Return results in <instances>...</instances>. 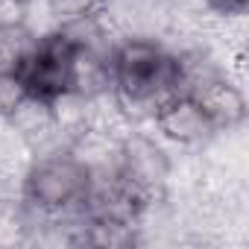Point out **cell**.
Here are the masks:
<instances>
[{
	"instance_id": "2",
	"label": "cell",
	"mask_w": 249,
	"mask_h": 249,
	"mask_svg": "<svg viewBox=\"0 0 249 249\" xmlns=\"http://www.w3.org/2000/svg\"><path fill=\"white\" fill-rule=\"evenodd\" d=\"M91 194V173L71 147L33 153L21 170V199L47 217L79 211Z\"/></svg>"
},
{
	"instance_id": "11",
	"label": "cell",
	"mask_w": 249,
	"mask_h": 249,
	"mask_svg": "<svg viewBox=\"0 0 249 249\" xmlns=\"http://www.w3.org/2000/svg\"><path fill=\"white\" fill-rule=\"evenodd\" d=\"M24 97L27 94H24L15 71H0V117H6Z\"/></svg>"
},
{
	"instance_id": "10",
	"label": "cell",
	"mask_w": 249,
	"mask_h": 249,
	"mask_svg": "<svg viewBox=\"0 0 249 249\" xmlns=\"http://www.w3.org/2000/svg\"><path fill=\"white\" fill-rule=\"evenodd\" d=\"M214 21H243L249 0H199Z\"/></svg>"
},
{
	"instance_id": "8",
	"label": "cell",
	"mask_w": 249,
	"mask_h": 249,
	"mask_svg": "<svg viewBox=\"0 0 249 249\" xmlns=\"http://www.w3.org/2000/svg\"><path fill=\"white\" fill-rule=\"evenodd\" d=\"M36 36L27 24H0V71H12Z\"/></svg>"
},
{
	"instance_id": "6",
	"label": "cell",
	"mask_w": 249,
	"mask_h": 249,
	"mask_svg": "<svg viewBox=\"0 0 249 249\" xmlns=\"http://www.w3.org/2000/svg\"><path fill=\"white\" fill-rule=\"evenodd\" d=\"M150 129L164 144L191 150V153H199L202 147H208V141L220 132L214 126V120L208 117V111L194 97H185V94L173 97L159 108V114L150 120Z\"/></svg>"
},
{
	"instance_id": "7",
	"label": "cell",
	"mask_w": 249,
	"mask_h": 249,
	"mask_svg": "<svg viewBox=\"0 0 249 249\" xmlns=\"http://www.w3.org/2000/svg\"><path fill=\"white\" fill-rule=\"evenodd\" d=\"M191 97L208 111V117L214 120L217 129L243 126V120H246V97H243V88L237 85V76H231V73L217 76V79H211L205 88H199Z\"/></svg>"
},
{
	"instance_id": "9",
	"label": "cell",
	"mask_w": 249,
	"mask_h": 249,
	"mask_svg": "<svg viewBox=\"0 0 249 249\" xmlns=\"http://www.w3.org/2000/svg\"><path fill=\"white\" fill-rule=\"evenodd\" d=\"M97 9H100V0H47V12H50L53 27L71 24V21L85 18V15H94Z\"/></svg>"
},
{
	"instance_id": "3",
	"label": "cell",
	"mask_w": 249,
	"mask_h": 249,
	"mask_svg": "<svg viewBox=\"0 0 249 249\" xmlns=\"http://www.w3.org/2000/svg\"><path fill=\"white\" fill-rule=\"evenodd\" d=\"M24 94L38 100H56L68 91H73L76 82V50L62 27L44 30L33 38V44L24 50L18 65L12 68Z\"/></svg>"
},
{
	"instance_id": "1",
	"label": "cell",
	"mask_w": 249,
	"mask_h": 249,
	"mask_svg": "<svg viewBox=\"0 0 249 249\" xmlns=\"http://www.w3.org/2000/svg\"><path fill=\"white\" fill-rule=\"evenodd\" d=\"M111 97L132 126H150L164 103L179 97V59L164 38H117Z\"/></svg>"
},
{
	"instance_id": "5",
	"label": "cell",
	"mask_w": 249,
	"mask_h": 249,
	"mask_svg": "<svg viewBox=\"0 0 249 249\" xmlns=\"http://www.w3.org/2000/svg\"><path fill=\"white\" fill-rule=\"evenodd\" d=\"M176 0H100V18L117 38H167Z\"/></svg>"
},
{
	"instance_id": "4",
	"label": "cell",
	"mask_w": 249,
	"mask_h": 249,
	"mask_svg": "<svg viewBox=\"0 0 249 249\" xmlns=\"http://www.w3.org/2000/svg\"><path fill=\"white\" fill-rule=\"evenodd\" d=\"M173 170L170 144H164L150 126H129L120 132L117 173L138 199L150 202L167 194Z\"/></svg>"
}]
</instances>
